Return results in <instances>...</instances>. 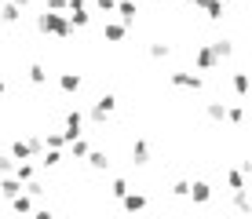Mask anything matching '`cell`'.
I'll list each match as a JSON object with an SVG mask.
<instances>
[{"label": "cell", "mask_w": 252, "mask_h": 219, "mask_svg": "<svg viewBox=\"0 0 252 219\" xmlns=\"http://www.w3.org/2000/svg\"><path fill=\"white\" fill-rule=\"evenodd\" d=\"M37 30L40 33H51V37H59V40H66L69 33H73V26H69V19L63 11H48V7H44V11L37 15Z\"/></svg>", "instance_id": "obj_1"}, {"label": "cell", "mask_w": 252, "mask_h": 219, "mask_svg": "<svg viewBox=\"0 0 252 219\" xmlns=\"http://www.w3.org/2000/svg\"><path fill=\"white\" fill-rule=\"evenodd\" d=\"M114 110H117V95H114V92L99 95V99H95V106H92V121H95V125H102Z\"/></svg>", "instance_id": "obj_2"}, {"label": "cell", "mask_w": 252, "mask_h": 219, "mask_svg": "<svg viewBox=\"0 0 252 219\" xmlns=\"http://www.w3.org/2000/svg\"><path fill=\"white\" fill-rule=\"evenodd\" d=\"M168 81H172V88H183V92H201L205 88L201 73H190V69H179V73H172Z\"/></svg>", "instance_id": "obj_3"}, {"label": "cell", "mask_w": 252, "mask_h": 219, "mask_svg": "<svg viewBox=\"0 0 252 219\" xmlns=\"http://www.w3.org/2000/svg\"><path fill=\"white\" fill-rule=\"evenodd\" d=\"M194 66H197V73H212V69L220 66V59H216V51L208 48V44H201V48L194 51Z\"/></svg>", "instance_id": "obj_4"}, {"label": "cell", "mask_w": 252, "mask_h": 219, "mask_svg": "<svg viewBox=\"0 0 252 219\" xmlns=\"http://www.w3.org/2000/svg\"><path fill=\"white\" fill-rule=\"evenodd\" d=\"M194 7H201L208 22H223V15H227V4H223V0H194Z\"/></svg>", "instance_id": "obj_5"}, {"label": "cell", "mask_w": 252, "mask_h": 219, "mask_svg": "<svg viewBox=\"0 0 252 219\" xmlns=\"http://www.w3.org/2000/svg\"><path fill=\"white\" fill-rule=\"evenodd\" d=\"M63 135H66V143H69V139H77V135H84V113L81 110H69L66 113V131H63Z\"/></svg>", "instance_id": "obj_6"}, {"label": "cell", "mask_w": 252, "mask_h": 219, "mask_svg": "<svg viewBox=\"0 0 252 219\" xmlns=\"http://www.w3.org/2000/svg\"><path fill=\"white\" fill-rule=\"evenodd\" d=\"M114 11L121 15V22H125V26H128V30H132V26H135V15H139V7H135V0H117V4H114Z\"/></svg>", "instance_id": "obj_7"}, {"label": "cell", "mask_w": 252, "mask_h": 219, "mask_svg": "<svg viewBox=\"0 0 252 219\" xmlns=\"http://www.w3.org/2000/svg\"><path fill=\"white\" fill-rule=\"evenodd\" d=\"M187 197H194L197 205L212 201V183H205V179H194V183H190V190H187Z\"/></svg>", "instance_id": "obj_8"}, {"label": "cell", "mask_w": 252, "mask_h": 219, "mask_svg": "<svg viewBox=\"0 0 252 219\" xmlns=\"http://www.w3.org/2000/svg\"><path fill=\"white\" fill-rule=\"evenodd\" d=\"M66 19H69V26H73V30H84V26L92 22V11H88V4H81V7H66Z\"/></svg>", "instance_id": "obj_9"}, {"label": "cell", "mask_w": 252, "mask_h": 219, "mask_svg": "<svg viewBox=\"0 0 252 219\" xmlns=\"http://www.w3.org/2000/svg\"><path fill=\"white\" fill-rule=\"evenodd\" d=\"M125 37H128V26H125V22H106V26H102V40L121 44Z\"/></svg>", "instance_id": "obj_10"}, {"label": "cell", "mask_w": 252, "mask_h": 219, "mask_svg": "<svg viewBox=\"0 0 252 219\" xmlns=\"http://www.w3.org/2000/svg\"><path fill=\"white\" fill-rule=\"evenodd\" d=\"M132 164H135V168L150 164V143H146V139H135V143H132Z\"/></svg>", "instance_id": "obj_11"}, {"label": "cell", "mask_w": 252, "mask_h": 219, "mask_svg": "<svg viewBox=\"0 0 252 219\" xmlns=\"http://www.w3.org/2000/svg\"><path fill=\"white\" fill-rule=\"evenodd\" d=\"M205 117L212 121V125H223V121H227V102H220V99L205 102Z\"/></svg>", "instance_id": "obj_12"}, {"label": "cell", "mask_w": 252, "mask_h": 219, "mask_svg": "<svg viewBox=\"0 0 252 219\" xmlns=\"http://www.w3.org/2000/svg\"><path fill=\"white\" fill-rule=\"evenodd\" d=\"M223 179H227L230 190H249V175L241 168H227V172H223Z\"/></svg>", "instance_id": "obj_13"}, {"label": "cell", "mask_w": 252, "mask_h": 219, "mask_svg": "<svg viewBox=\"0 0 252 219\" xmlns=\"http://www.w3.org/2000/svg\"><path fill=\"white\" fill-rule=\"evenodd\" d=\"M69 161H84V154H88L92 150V143H88V139H84V135H77V139H69Z\"/></svg>", "instance_id": "obj_14"}, {"label": "cell", "mask_w": 252, "mask_h": 219, "mask_svg": "<svg viewBox=\"0 0 252 219\" xmlns=\"http://www.w3.org/2000/svg\"><path fill=\"white\" fill-rule=\"evenodd\" d=\"M0 194L11 201L15 194H22V179H15V175H0Z\"/></svg>", "instance_id": "obj_15"}, {"label": "cell", "mask_w": 252, "mask_h": 219, "mask_svg": "<svg viewBox=\"0 0 252 219\" xmlns=\"http://www.w3.org/2000/svg\"><path fill=\"white\" fill-rule=\"evenodd\" d=\"M81 73H73V69H69V73H63V77H59V88H63V92L66 95H73V92H81Z\"/></svg>", "instance_id": "obj_16"}, {"label": "cell", "mask_w": 252, "mask_h": 219, "mask_svg": "<svg viewBox=\"0 0 252 219\" xmlns=\"http://www.w3.org/2000/svg\"><path fill=\"white\" fill-rule=\"evenodd\" d=\"M11 175H15V179H33V175H37V164H33L30 161V157H26V161H15V168H11Z\"/></svg>", "instance_id": "obj_17"}, {"label": "cell", "mask_w": 252, "mask_h": 219, "mask_svg": "<svg viewBox=\"0 0 252 219\" xmlns=\"http://www.w3.org/2000/svg\"><path fill=\"white\" fill-rule=\"evenodd\" d=\"M84 161L92 164V172H106L110 168V157L102 154V150H88V154H84Z\"/></svg>", "instance_id": "obj_18"}, {"label": "cell", "mask_w": 252, "mask_h": 219, "mask_svg": "<svg viewBox=\"0 0 252 219\" xmlns=\"http://www.w3.org/2000/svg\"><path fill=\"white\" fill-rule=\"evenodd\" d=\"M121 205H125V212H143V208H146V197H143V194H132V190H128V194L121 197Z\"/></svg>", "instance_id": "obj_19"}, {"label": "cell", "mask_w": 252, "mask_h": 219, "mask_svg": "<svg viewBox=\"0 0 252 219\" xmlns=\"http://www.w3.org/2000/svg\"><path fill=\"white\" fill-rule=\"evenodd\" d=\"M0 19H4L7 26H15V22H19V19H22V7H19V4H15V0H7V4H4V7H0Z\"/></svg>", "instance_id": "obj_20"}, {"label": "cell", "mask_w": 252, "mask_h": 219, "mask_svg": "<svg viewBox=\"0 0 252 219\" xmlns=\"http://www.w3.org/2000/svg\"><path fill=\"white\" fill-rule=\"evenodd\" d=\"M208 48L216 51V59H220V63H223V59H230V55H234V44H230V40H223V37H220V40H212Z\"/></svg>", "instance_id": "obj_21"}, {"label": "cell", "mask_w": 252, "mask_h": 219, "mask_svg": "<svg viewBox=\"0 0 252 219\" xmlns=\"http://www.w3.org/2000/svg\"><path fill=\"white\" fill-rule=\"evenodd\" d=\"M11 212H33V197L26 194V190H22V194H15V197H11Z\"/></svg>", "instance_id": "obj_22"}, {"label": "cell", "mask_w": 252, "mask_h": 219, "mask_svg": "<svg viewBox=\"0 0 252 219\" xmlns=\"http://www.w3.org/2000/svg\"><path fill=\"white\" fill-rule=\"evenodd\" d=\"M230 88H234V95H238V99H245V92H249V77L238 69V73L230 77Z\"/></svg>", "instance_id": "obj_23"}, {"label": "cell", "mask_w": 252, "mask_h": 219, "mask_svg": "<svg viewBox=\"0 0 252 219\" xmlns=\"http://www.w3.org/2000/svg\"><path fill=\"white\" fill-rule=\"evenodd\" d=\"M30 81L37 84V88H44V84H48V69L40 66V63H33V66H30Z\"/></svg>", "instance_id": "obj_24"}, {"label": "cell", "mask_w": 252, "mask_h": 219, "mask_svg": "<svg viewBox=\"0 0 252 219\" xmlns=\"http://www.w3.org/2000/svg\"><path fill=\"white\" fill-rule=\"evenodd\" d=\"M168 55H172V48H168V44H164V40L150 44V59H154V63H161V59H168Z\"/></svg>", "instance_id": "obj_25"}, {"label": "cell", "mask_w": 252, "mask_h": 219, "mask_svg": "<svg viewBox=\"0 0 252 219\" xmlns=\"http://www.w3.org/2000/svg\"><path fill=\"white\" fill-rule=\"evenodd\" d=\"M110 194H114V197L121 201V197H125V194H128V179H121V175H117V179H114V183H110Z\"/></svg>", "instance_id": "obj_26"}, {"label": "cell", "mask_w": 252, "mask_h": 219, "mask_svg": "<svg viewBox=\"0 0 252 219\" xmlns=\"http://www.w3.org/2000/svg\"><path fill=\"white\" fill-rule=\"evenodd\" d=\"M227 121H230L234 128H241V121H245V110H241V106H227Z\"/></svg>", "instance_id": "obj_27"}, {"label": "cell", "mask_w": 252, "mask_h": 219, "mask_svg": "<svg viewBox=\"0 0 252 219\" xmlns=\"http://www.w3.org/2000/svg\"><path fill=\"white\" fill-rule=\"evenodd\" d=\"M44 146H51V150H63V146H66V135H63V131H51V135L44 139Z\"/></svg>", "instance_id": "obj_28"}, {"label": "cell", "mask_w": 252, "mask_h": 219, "mask_svg": "<svg viewBox=\"0 0 252 219\" xmlns=\"http://www.w3.org/2000/svg\"><path fill=\"white\" fill-rule=\"evenodd\" d=\"M11 168H15V157L0 150V175H11Z\"/></svg>", "instance_id": "obj_29"}, {"label": "cell", "mask_w": 252, "mask_h": 219, "mask_svg": "<svg viewBox=\"0 0 252 219\" xmlns=\"http://www.w3.org/2000/svg\"><path fill=\"white\" fill-rule=\"evenodd\" d=\"M187 190H190V179H179L176 187H172V194H176V197H187Z\"/></svg>", "instance_id": "obj_30"}, {"label": "cell", "mask_w": 252, "mask_h": 219, "mask_svg": "<svg viewBox=\"0 0 252 219\" xmlns=\"http://www.w3.org/2000/svg\"><path fill=\"white\" fill-rule=\"evenodd\" d=\"M114 4H117V0H95V7H99L102 15H110V11H114Z\"/></svg>", "instance_id": "obj_31"}, {"label": "cell", "mask_w": 252, "mask_h": 219, "mask_svg": "<svg viewBox=\"0 0 252 219\" xmlns=\"http://www.w3.org/2000/svg\"><path fill=\"white\" fill-rule=\"evenodd\" d=\"M48 11H66V0H44Z\"/></svg>", "instance_id": "obj_32"}, {"label": "cell", "mask_w": 252, "mask_h": 219, "mask_svg": "<svg viewBox=\"0 0 252 219\" xmlns=\"http://www.w3.org/2000/svg\"><path fill=\"white\" fill-rule=\"evenodd\" d=\"M4 92H7V81H0V95H4Z\"/></svg>", "instance_id": "obj_33"}, {"label": "cell", "mask_w": 252, "mask_h": 219, "mask_svg": "<svg viewBox=\"0 0 252 219\" xmlns=\"http://www.w3.org/2000/svg\"><path fill=\"white\" fill-rule=\"evenodd\" d=\"M223 4H234V0H223Z\"/></svg>", "instance_id": "obj_34"}, {"label": "cell", "mask_w": 252, "mask_h": 219, "mask_svg": "<svg viewBox=\"0 0 252 219\" xmlns=\"http://www.w3.org/2000/svg\"><path fill=\"white\" fill-rule=\"evenodd\" d=\"M183 4H194V0H183Z\"/></svg>", "instance_id": "obj_35"}]
</instances>
